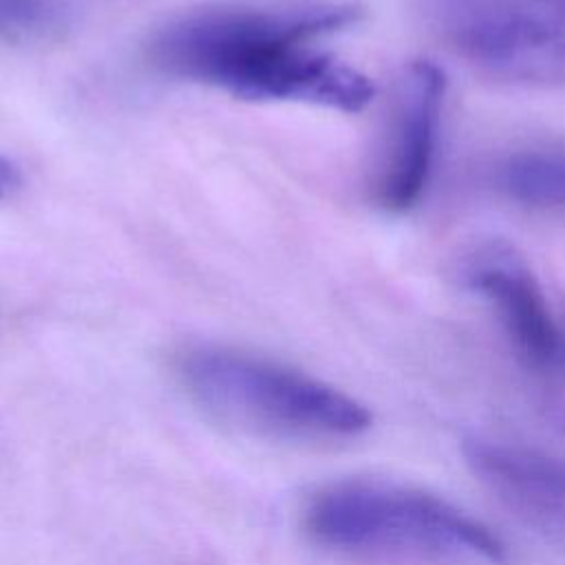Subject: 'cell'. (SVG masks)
<instances>
[{
  "instance_id": "6da1fadb",
  "label": "cell",
  "mask_w": 565,
  "mask_h": 565,
  "mask_svg": "<svg viewBox=\"0 0 565 565\" xmlns=\"http://www.w3.org/2000/svg\"><path fill=\"white\" fill-rule=\"evenodd\" d=\"M358 15L355 4L342 2L207 7L163 26L150 44V60L168 75L243 99L358 113L373 102V82L309 46Z\"/></svg>"
},
{
  "instance_id": "7a4b0ae2",
  "label": "cell",
  "mask_w": 565,
  "mask_h": 565,
  "mask_svg": "<svg viewBox=\"0 0 565 565\" xmlns=\"http://www.w3.org/2000/svg\"><path fill=\"white\" fill-rule=\"evenodd\" d=\"M302 527L313 543L349 554L505 561L503 541L486 523L437 494L388 481L347 479L316 490Z\"/></svg>"
},
{
  "instance_id": "3957f363",
  "label": "cell",
  "mask_w": 565,
  "mask_h": 565,
  "mask_svg": "<svg viewBox=\"0 0 565 565\" xmlns=\"http://www.w3.org/2000/svg\"><path fill=\"white\" fill-rule=\"evenodd\" d=\"M179 375L210 413L263 435L344 439L373 422L371 411L340 388L236 349H190L179 362Z\"/></svg>"
},
{
  "instance_id": "277c9868",
  "label": "cell",
  "mask_w": 565,
  "mask_h": 565,
  "mask_svg": "<svg viewBox=\"0 0 565 565\" xmlns=\"http://www.w3.org/2000/svg\"><path fill=\"white\" fill-rule=\"evenodd\" d=\"M437 13L457 53L494 77L565 84V0H439Z\"/></svg>"
},
{
  "instance_id": "5b68a950",
  "label": "cell",
  "mask_w": 565,
  "mask_h": 565,
  "mask_svg": "<svg viewBox=\"0 0 565 565\" xmlns=\"http://www.w3.org/2000/svg\"><path fill=\"white\" fill-rule=\"evenodd\" d=\"M461 278L494 305L514 344L534 366L561 362L565 353L563 333L532 269L512 245L492 241L477 247L463 260Z\"/></svg>"
},
{
  "instance_id": "8992f818",
  "label": "cell",
  "mask_w": 565,
  "mask_h": 565,
  "mask_svg": "<svg viewBox=\"0 0 565 565\" xmlns=\"http://www.w3.org/2000/svg\"><path fill=\"white\" fill-rule=\"evenodd\" d=\"M444 90V71L430 60L411 62L399 79L391 146L380 179V201L391 212L411 210L428 183Z\"/></svg>"
},
{
  "instance_id": "52a82bcc",
  "label": "cell",
  "mask_w": 565,
  "mask_h": 565,
  "mask_svg": "<svg viewBox=\"0 0 565 565\" xmlns=\"http://www.w3.org/2000/svg\"><path fill=\"white\" fill-rule=\"evenodd\" d=\"M472 470L516 508L565 523V461L492 441H468Z\"/></svg>"
},
{
  "instance_id": "ba28073f",
  "label": "cell",
  "mask_w": 565,
  "mask_h": 565,
  "mask_svg": "<svg viewBox=\"0 0 565 565\" xmlns=\"http://www.w3.org/2000/svg\"><path fill=\"white\" fill-rule=\"evenodd\" d=\"M508 194L527 205L565 207V152H521L501 172Z\"/></svg>"
},
{
  "instance_id": "9c48e42d",
  "label": "cell",
  "mask_w": 565,
  "mask_h": 565,
  "mask_svg": "<svg viewBox=\"0 0 565 565\" xmlns=\"http://www.w3.org/2000/svg\"><path fill=\"white\" fill-rule=\"evenodd\" d=\"M66 13L64 0H0V35L24 38L55 29Z\"/></svg>"
},
{
  "instance_id": "30bf717a",
  "label": "cell",
  "mask_w": 565,
  "mask_h": 565,
  "mask_svg": "<svg viewBox=\"0 0 565 565\" xmlns=\"http://www.w3.org/2000/svg\"><path fill=\"white\" fill-rule=\"evenodd\" d=\"M15 181H18L15 168H13L7 159L0 157V196H2L11 185H15Z\"/></svg>"
}]
</instances>
